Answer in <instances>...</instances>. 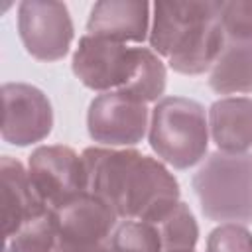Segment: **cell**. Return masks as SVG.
<instances>
[{
	"label": "cell",
	"instance_id": "cell-1",
	"mask_svg": "<svg viewBox=\"0 0 252 252\" xmlns=\"http://www.w3.org/2000/svg\"><path fill=\"white\" fill-rule=\"evenodd\" d=\"M81 156L89 173V191L104 199L120 220L158 224L181 201L179 181L154 156L136 148L106 146H89Z\"/></svg>",
	"mask_w": 252,
	"mask_h": 252
},
{
	"label": "cell",
	"instance_id": "cell-2",
	"mask_svg": "<svg viewBox=\"0 0 252 252\" xmlns=\"http://www.w3.org/2000/svg\"><path fill=\"white\" fill-rule=\"evenodd\" d=\"M150 49L179 75L209 73L219 59L226 33L219 0H173L152 6Z\"/></svg>",
	"mask_w": 252,
	"mask_h": 252
},
{
	"label": "cell",
	"instance_id": "cell-3",
	"mask_svg": "<svg viewBox=\"0 0 252 252\" xmlns=\"http://www.w3.org/2000/svg\"><path fill=\"white\" fill-rule=\"evenodd\" d=\"M209 122L201 102L187 96H163L150 114L148 144L156 158L173 169H189L205 161Z\"/></svg>",
	"mask_w": 252,
	"mask_h": 252
},
{
	"label": "cell",
	"instance_id": "cell-4",
	"mask_svg": "<svg viewBox=\"0 0 252 252\" xmlns=\"http://www.w3.org/2000/svg\"><path fill=\"white\" fill-rule=\"evenodd\" d=\"M201 213L219 224L252 222V152H213L191 179Z\"/></svg>",
	"mask_w": 252,
	"mask_h": 252
},
{
	"label": "cell",
	"instance_id": "cell-5",
	"mask_svg": "<svg viewBox=\"0 0 252 252\" xmlns=\"http://www.w3.org/2000/svg\"><path fill=\"white\" fill-rule=\"evenodd\" d=\"M144 47H132L100 39L94 35H81L71 59L73 75L94 93L124 91L134 79Z\"/></svg>",
	"mask_w": 252,
	"mask_h": 252
},
{
	"label": "cell",
	"instance_id": "cell-6",
	"mask_svg": "<svg viewBox=\"0 0 252 252\" xmlns=\"http://www.w3.org/2000/svg\"><path fill=\"white\" fill-rule=\"evenodd\" d=\"M28 173L39 199L53 211L89 191L85 159L71 146H37L28 158Z\"/></svg>",
	"mask_w": 252,
	"mask_h": 252
},
{
	"label": "cell",
	"instance_id": "cell-7",
	"mask_svg": "<svg viewBox=\"0 0 252 252\" xmlns=\"http://www.w3.org/2000/svg\"><path fill=\"white\" fill-rule=\"evenodd\" d=\"M18 33L24 49L33 59L53 63L69 53L75 26L67 4L55 0H24L18 4Z\"/></svg>",
	"mask_w": 252,
	"mask_h": 252
},
{
	"label": "cell",
	"instance_id": "cell-8",
	"mask_svg": "<svg viewBox=\"0 0 252 252\" xmlns=\"http://www.w3.org/2000/svg\"><path fill=\"white\" fill-rule=\"evenodd\" d=\"M150 108L120 91L96 94L87 110V132L106 148H134L150 128Z\"/></svg>",
	"mask_w": 252,
	"mask_h": 252
},
{
	"label": "cell",
	"instance_id": "cell-9",
	"mask_svg": "<svg viewBox=\"0 0 252 252\" xmlns=\"http://www.w3.org/2000/svg\"><path fill=\"white\" fill-rule=\"evenodd\" d=\"M2 140L28 148L43 142L53 130V106L47 94L30 83L2 85Z\"/></svg>",
	"mask_w": 252,
	"mask_h": 252
},
{
	"label": "cell",
	"instance_id": "cell-10",
	"mask_svg": "<svg viewBox=\"0 0 252 252\" xmlns=\"http://www.w3.org/2000/svg\"><path fill=\"white\" fill-rule=\"evenodd\" d=\"M152 6L144 0H100L94 2L87 20V33L116 41L144 43L150 37Z\"/></svg>",
	"mask_w": 252,
	"mask_h": 252
},
{
	"label": "cell",
	"instance_id": "cell-11",
	"mask_svg": "<svg viewBox=\"0 0 252 252\" xmlns=\"http://www.w3.org/2000/svg\"><path fill=\"white\" fill-rule=\"evenodd\" d=\"M61 240L71 242H110L120 217L98 195L87 191L55 211Z\"/></svg>",
	"mask_w": 252,
	"mask_h": 252
},
{
	"label": "cell",
	"instance_id": "cell-12",
	"mask_svg": "<svg viewBox=\"0 0 252 252\" xmlns=\"http://www.w3.org/2000/svg\"><path fill=\"white\" fill-rule=\"evenodd\" d=\"M0 177H2V232L4 238L14 234L24 222L37 217L49 209L35 193L28 167L12 158H0Z\"/></svg>",
	"mask_w": 252,
	"mask_h": 252
},
{
	"label": "cell",
	"instance_id": "cell-13",
	"mask_svg": "<svg viewBox=\"0 0 252 252\" xmlns=\"http://www.w3.org/2000/svg\"><path fill=\"white\" fill-rule=\"evenodd\" d=\"M209 136L219 152H252V96H220L207 110Z\"/></svg>",
	"mask_w": 252,
	"mask_h": 252
},
{
	"label": "cell",
	"instance_id": "cell-14",
	"mask_svg": "<svg viewBox=\"0 0 252 252\" xmlns=\"http://www.w3.org/2000/svg\"><path fill=\"white\" fill-rule=\"evenodd\" d=\"M207 81L217 94H252V39L226 37Z\"/></svg>",
	"mask_w": 252,
	"mask_h": 252
},
{
	"label": "cell",
	"instance_id": "cell-15",
	"mask_svg": "<svg viewBox=\"0 0 252 252\" xmlns=\"http://www.w3.org/2000/svg\"><path fill=\"white\" fill-rule=\"evenodd\" d=\"M57 240V215L53 209H45L6 238L4 252H53Z\"/></svg>",
	"mask_w": 252,
	"mask_h": 252
},
{
	"label": "cell",
	"instance_id": "cell-16",
	"mask_svg": "<svg viewBox=\"0 0 252 252\" xmlns=\"http://www.w3.org/2000/svg\"><path fill=\"white\" fill-rule=\"evenodd\" d=\"M167 87V67L165 61L154 53L150 47H144L142 51V61L140 67L134 75V79L130 81V85L120 91L126 96L142 102V104H156L158 100L163 98Z\"/></svg>",
	"mask_w": 252,
	"mask_h": 252
},
{
	"label": "cell",
	"instance_id": "cell-17",
	"mask_svg": "<svg viewBox=\"0 0 252 252\" xmlns=\"http://www.w3.org/2000/svg\"><path fill=\"white\" fill-rule=\"evenodd\" d=\"M163 252H189L195 250L199 240V224L187 203L179 201L163 220L158 224Z\"/></svg>",
	"mask_w": 252,
	"mask_h": 252
},
{
	"label": "cell",
	"instance_id": "cell-18",
	"mask_svg": "<svg viewBox=\"0 0 252 252\" xmlns=\"http://www.w3.org/2000/svg\"><path fill=\"white\" fill-rule=\"evenodd\" d=\"M112 252H163L156 224L136 219L120 220L110 236Z\"/></svg>",
	"mask_w": 252,
	"mask_h": 252
},
{
	"label": "cell",
	"instance_id": "cell-19",
	"mask_svg": "<svg viewBox=\"0 0 252 252\" xmlns=\"http://www.w3.org/2000/svg\"><path fill=\"white\" fill-rule=\"evenodd\" d=\"M205 252H252V232L236 222L219 224L209 232Z\"/></svg>",
	"mask_w": 252,
	"mask_h": 252
},
{
	"label": "cell",
	"instance_id": "cell-20",
	"mask_svg": "<svg viewBox=\"0 0 252 252\" xmlns=\"http://www.w3.org/2000/svg\"><path fill=\"white\" fill-rule=\"evenodd\" d=\"M220 22L226 37L252 39V0L222 2Z\"/></svg>",
	"mask_w": 252,
	"mask_h": 252
},
{
	"label": "cell",
	"instance_id": "cell-21",
	"mask_svg": "<svg viewBox=\"0 0 252 252\" xmlns=\"http://www.w3.org/2000/svg\"><path fill=\"white\" fill-rule=\"evenodd\" d=\"M53 252H112L110 242H71V240H57V246Z\"/></svg>",
	"mask_w": 252,
	"mask_h": 252
},
{
	"label": "cell",
	"instance_id": "cell-22",
	"mask_svg": "<svg viewBox=\"0 0 252 252\" xmlns=\"http://www.w3.org/2000/svg\"><path fill=\"white\" fill-rule=\"evenodd\" d=\"M189 252H195V250H189Z\"/></svg>",
	"mask_w": 252,
	"mask_h": 252
}]
</instances>
